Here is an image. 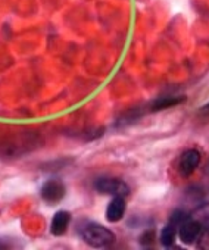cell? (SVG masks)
Segmentation results:
<instances>
[{
    "label": "cell",
    "instance_id": "30bf717a",
    "mask_svg": "<svg viewBox=\"0 0 209 250\" xmlns=\"http://www.w3.org/2000/svg\"><path fill=\"white\" fill-rule=\"evenodd\" d=\"M197 247L202 250H209V227L200 231L197 237Z\"/></svg>",
    "mask_w": 209,
    "mask_h": 250
},
{
    "label": "cell",
    "instance_id": "7a4b0ae2",
    "mask_svg": "<svg viewBox=\"0 0 209 250\" xmlns=\"http://www.w3.org/2000/svg\"><path fill=\"white\" fill-rule=\"evenodd\" d=\"M94 188L100 194H111V196H121V197H127L130 194V188L124 181L111 177L97 178L94 183Z\"/></svg>",
    "mask_w": 209,
    "mask_h": 250
},
{
    "label": "cell",
    "instance_id": "8fae6325",
    "mask_svg": "<svg viewBox=\"0 0 209 250\" xmlns=\"http://www.w3.org/2000/svg\"><path fill=\"white\" fill-rule=\"evenodd\" d=\"M205 109H209V103H208V104L205 106Z\"/></svg>",
    "mask_w": 209,
    "mask_h": 250
},
{
    "label": "cell",
    "instance_id": "ba28073f",
    "mask_svg": "<svg viewBox=\"0 0 209 250\" xmlns=\"http://www.w3.org/2000/svg\"><path fill=\"white\" fill-rule=\"evenodd\" d=\"M177 228H178V225H175L172 221H169V222L164 227V229L161 231V243H162L164 246L169 247V246L174 244L175 237H177Z\"/></svg>",
    "mask_w": 209,
    "mask_h": 250
},
{
    "label": "cell",
    "instance_id": "277c9868",
    "mask_svg": "<svg viewBox=\"0 0 209 250\" xmlns=\"http://www.w3.org/2000/svg\"><path fill=\"white\" fill-rule=\"evenodd\" d=\"M200 159H202V155L199 150L196 149H188L186 150L181 156H180V161H178V172L183 175V177H188L194 172V169L199 167L200 164Z\"/></svg>",
    "mask_w": 209,
    "mask_h": 250
},
{
    "label": "cell",
    "instance_id": "5b68a950",
    "mask_svg": "<svg viewBox=\"0 0 209 250\" xmlns=\"http://www.w3.org/2000/svg\"><path fill=\"white\" fill-rule=\"evenodd\" d=\"M200 231V224L193 219H186L178 225V237L184 244H193L197 240Z\"/></svg>",
    "mask_w": 209,
    "mask_h": 250
},
{
    "label": "cell",
    "instance_id": "9c48e42d",
    "mask_svg": "<svg viewBox=\"0 0 209 250\" xmlns=\"http://www.w3.org/2000/svg\"><path fill=\"white\" fill-rule=\"evenodd\" d=\"M184 100V97H162V99H156L152 104L153 110H162V109H168L174 104H178Z\"/></svg>",
    "mask_w": 209,
    "mask_h": 250
},
{
    "label": "cell",
    "instance_id": "6da1fadb",
    "mask_svg": "<svg viewBox=\"0 0 209 250\" xmlns=\"http://www.w3.org/2000/svg\"><path fill=\"white\" fill-rule=\"evenodd\" d=\"M83 240L93 247H106L115 241V234L96 222H85L80 228Z\"/></svg>",
    "mask_w": 209,
    "mask_h": 250
},
{
    "label": "cell",
    "instance_id": "52a82bcc",
    "mask_svg": "<svg viewBox=\"0 0 209 250\" xmlns=\"http://www.w3.org/2000/svg\"><path fill=\"white\" fill-rule=\"evenodd\" d=\"M125 213V199L121 197V196H115L111 203L108 205V209H106V219L109 222H118L123 219Z\"/></svg>",
    "mask_w": 209,
    "mask_h": 250
},
{
    "label": "cell",
    "instance_id": "3957f363",
    "mask_svg": "<svg viewBox=\"0 0 209 250\" xmlns=\"http://www.w3.org/2000/svg\"><path fill=\"white\" fill-rule=\"evenodd\" d=\"M65 194H66V187H65V184H63L61 180H56V178L46 181V183L42 186V188H40V196H42V199H43L46 203H49L50 206L59 203V202L65 197Z\"/></svg>",
    "mask_w": 209,
    "mask_h": 250
},
{
    "label": "cell",
    "instance_id": "8992f818",
    "mask_svg": "<svg viewBox=\"0 0 209 250\" xmlns=\"http://www.w3.org/2000/svg\"><path fill=\"white\" fill-rule=\"evenodd\" d=\"M71 222V213L66 210H59L53 215L52 224H50V232L55 237H61L66 232Z\"/></svg>",
    "mask_w": 209,
    "mask_h": 250
}]
</instances>
